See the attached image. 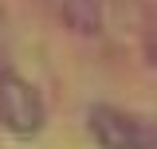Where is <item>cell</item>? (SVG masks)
Returning <instances> with one entry per match:
<instances>
[{"label": "cell", "instance_id": "6da1fadb", "mask_svg": "<svg viewBox=\"0 0 157 149\" xmlns=\"http://www.w3.org/2000/svg\"><path fill=\"white\" fill-rule=\"evenodd\" d=\"M86 130L98 149H157V118H145L137 110H122L110 102L90 106Z\"/></svg>", "mask_w": 157, "mask_h": 149}, {"label": "cell", "instance_id": "277c9868", "mask_svg": "<svg viewBox=\"0 0 157 149\" xmlns=\"http://www.w3.org/2000/svg\"><path fill=\"white\" fill-rule=\"evenodd\" d=\"M145 63H149V67H157V36L145 39Z\"/></svg>", "mask_w": 157, "mask_h": 149}, {"label": "cell", "instance_id": "7a4b0ae2", "mask_svg": "<svg viewBox=\"0 0 157 149\" xmlns=\"http://www.w3.org/2000/svg\"><path fill=\"white\" fill-rule=\"evenodd\" d=\"M47 122V102L43 94L16 71H0V126L16 137H36Z\"/></svg>", "mask_w": 157, "mask_h": 149}, {"label": "cell", "instance_id": "3957f363", "mask_svg": "<svg viewBox=\"0 0 157 149\" xmlns=\"http://www.w3.org/2000/svg\"><path fill=\"white\" fill-rule=\"evenodd\" d=\"M43 4L59 16V24H67L75 32H98V4L94 0H43Z\"/></svg>", "mask_w": 157, "mask_h": 149}]
</instances>
